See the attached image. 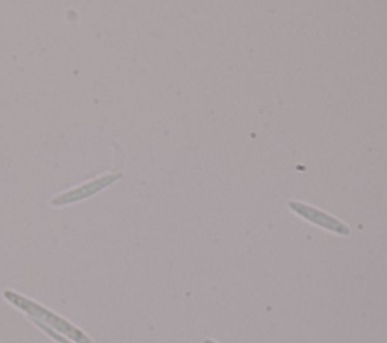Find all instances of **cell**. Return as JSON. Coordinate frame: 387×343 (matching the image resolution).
<instances>
[{"mask_svg":"<svg viewBox=\"0 0 387 343\" xmlns=\"http://www.w3.org/2000/svg\"><path fill=\"white\" fill-rule=\"evenodd\" d=\"M4 296L11 304L16 306L20 310H23V312L29 318L40 320V322L46 324L47 327L53 328L54 331H58V333L65 335L71 340H74L77 343H94L90 337L83 333L82 330H79L76 325L69 322V320H65L64 318L58 316L57 313H53L52 310L42 307L41 304H38L35 301L29 300V298H25L23 295H20L14 291H5Z\"/></svg>","mask_w":387,"mask_h":343,"instance_id":"1","label":"cell"},{"mask_svg":"<svg viewBox=\"0 0 387 343\" xmlns=\"http://www.w3.org/2000/svg\"><path fill=\"white\" fill-rule=\"evenodd\" d=\"M121 177H123V175H121L120 173L105 174L102 177H97V179L88 182V183H83L81 186H77L71 191H67V192L53 197L50 200V204L54 206V207H58V206H67V204H71V203H77V202L83 200V198H88V197H91L97 192L103 191L106 186L115 183L117 180L121 179Z\"/></svg>","mask_w":387,"mask_h":343,"instance_id":"2","label":"cell"},{"mask_svg":"<svg viewBox=\"0 0 387 343\" xmlns=\"http://www.w3.org/2000/svg\"><path fill=\"white\" fill-rule=\"evenodd\" d=\"M289 207L298 216L304 218L306 221H308V223H312L320 228L333 231V233H337L342 236H348L351 233V228L345 223H342L340 219L328 215L327 212H324V210L304 204L301 202H289Z\"/></svg>","mask_w":387,"mask_h":343,"instance_id":"3","label":"cell"},{"mask_svg":"<svg viewBox=\"0 0 387 343\" xmlns=\"http://www.w3.org/2000/svg\"><path fill=\"white\" fill-rule=\"evenodd\" d=\"M204 343H216V342H215V340H211V339H206Z\"/></svg>","mask_w":387,"mask_h":343,"instance_id":"4","label":"cell"}]
</instances>
